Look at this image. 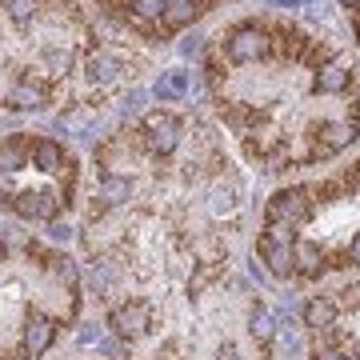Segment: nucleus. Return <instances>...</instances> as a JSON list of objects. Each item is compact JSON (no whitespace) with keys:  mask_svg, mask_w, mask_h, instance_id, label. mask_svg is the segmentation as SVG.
I'll use <instances>...</instances> for the list:
<instances>
[{"mask_svg":"<svg viewBox=\"0 0 360 360\" xmlns=\"http://www.w3.org/2000/svg\"><path fill=\"white\" fill-rule=\"evenodd\" d=\"M120 77V56H112V52H96V56H89V80L92 84H108V80Z\"/></svg>","mask_w":360,"mask_h":360,"instance_id":"nucleus-13","label":"nucleus"},{"mask_svg":"<svg viewBox=\"0 0 360 360\" xmlns=\"http://www.w3.org/2000/svg\"><path fill=\"white\" fill-rule=\"evenodd\" d=\"M264 4H276V8H304L312 0H264Z\"/></svg>","mask_w":360,"mask_h":360,"instance_id":"nucleus-32","label":"nucleus"},{"mask_svg":"<svg viewBox=\"0 0 360 360\" xmlns=\"http://www.w3.org/2000/svg\"><path fill=\"white\" fill-rule=\"evenodd\" d=\"M156 96L160 101H176V96H184L188 92V72H180V68H172V72H165V77L156 80Z\"/></svg>","mask_w":360,"mask_h":360,"instance_id":"nucleus-16","label":"nucleus"},{"mask_svg":"<svg viewBox=\"0 0 360 360\" xmlns=\"http://www.w3.org/2000/svg\"><path fill=\"white\" fill-rule=\"evenodd\" d=\"M260 264H269L272 276H288V272H292V245L264 236V240H260Z\"/></svg>","mask_w":360,"mask_h":360,"instance_id":"nucleus-7","label":"nucleus"},{"mask_svg":"<svg viewBox=\"0 0 360 360\" xmlns=\"http://www.w3.org/2000/svg\"><path fill=\"white\" fill-rule=\"evenodd\" d=\"M292 269H300L304 276H316L324 269V248L316 240H296L292 245Z\"/></svg>","mask_w":360,"mask_h":360,"instance_id":"nucleus-8","label":"nucleus"},{"mask_svg":"<svg viewBox=\"0 0 360 360\" xmlns=\"http://www.w3.org/2000/svg\"><path fill=\"white\" fill-rule=\"evenodd\" d=\"M336 312H340V304H336V300L316 296V300H309V304H304V324L324 333V328H333V324H336Z\"/></svg>","mask_w":360,"mask_h":360,"instance_id":"nucleus-9","label":"nucleus"},{"mask_svg":"<svg viewBox=\"0 0 360 360\" xmlns=\"http://www.w3.org/2000/svg\"><path fill=\"white\" fill-rule=\"evenodd\" d=\"M356 141V124H321V153L333 156Z\"/></svg>","mask_w":360,"mask_h":360,"instance_id":"nucleus-10","label":"nucleus"},{"mask_svg":"<svg viewBox=\"0 0 360 360\" xmlns=\"http://www.w3.org/2000/svg\"><path fill=\"white\" fill-rule=\"evenodd\" d=\"M340 296H345V304H348V309H360V284H352V288H345Z\"/></svg>","mask_w":360,"mask_h":360,"instance_id":"nucleus-30","label":"nucleus"},{"mask_svg":"<svg viewBox=\"0 0 360 360\" xmlns=\"http://www.w3.org/2000/svg\"><path fill=\"white\" fill-rule=\"evenodd\" d=\"M144 136H148V148H153V153H160V156L176 153L180 120L176 116H168V112H148L144 116Z\"/></svg>","mask_w":360,"mask_h":360,"instance_id":"nucleus-2","label":"nucleus"},{"mask_svg":"<svg viewBox=\"0 0 360 360\" xmlns=\"http://www.w3.org/2000/svg\"><path fill=\"white\" fill-rule=\"evenodd\" d=\"M276 328H281V324H276V316H272V312H264L257 304V309H252V316H248V333H252V340L269 345L272 336H276Z\"/></svg>","mask_w":360,"mask_h":360,"instance_id":"nucleus-17","label":"nucleus"},{"mask_svg":"<svg viewBox=\"0 0 360 360\" xmlns=\"http://www.w3.org/2000/svg\"><path fill=\"white\" fill-rule=\"evenodd\" d=\"M32 165L40 168V172H56V168L65 165V148L56 141H37V148H32Z\"/></svg>","mask_w":360,"mask_h":360,"instance_id":"nucleus-14","label":"nucleus"},{"mask_svg":"<svg viewBox=\"0 0 360 360\" xmlns=\"http://www.w3.org/2000/svg\"><path fill=\"white\" fill-rule=\"evenodd\" d=\"M236 205V184H217V188H212V212H229V208Z\"/></svg>","mask_w":360,"mask_h":360,"instance_id":"nucleus-20","label":"nucleus"},{"mask_svg":"<svg viewBox=\"0 0 360 360\" xmlns=\"http://www.w3.org/2000/svg\"><path fill=\"white\" fill-rule=\"evenodd\" d=\"M141 104H144V92L136 89V92H129V96H124V104H120V112L129 116V112H141Z\"/></svg>","mask_w":360,"mask_h":360,"instance_id":"nucleus-29","label":"nucleus"},{"mask_svg":"<svg viewBox=\"0 0 360 360\" xmlns=\"http://www.w3.org/2000/svg\"><path fill=\"white\" fill-rule=\"evenodd\" d=\"M200 49H205V37H200V32L180 40V56H200Z\"/></svg>","mask_w":360,"mask_h":360,"instance_id":"nucleus-25","label":"nucleus"},{"mask_svg":"<svg viewBox=\"0 0 360 360\" xmlns=\"http://www.w3.org/2000/svg\"><path fill=\"white\" fill-rule=\"evenodd\" d=\"M49 240L68 245V240H72V229H68V224H60V220H49Z\"/></svg>","mask_w":360,"mask_h":360,"instance_id":"nucleus-26","label":"nucleus"},{"mask_svg":"<svg viewBox=\"0 0 360 360\" xmlns=\"http://www.w3.org/2000/svg\"><path fill=\"white\" fill-rule=\"evenodd\" d=\"M13 205L25 220H52L56 208H60V200H56V193H49V188H25V193L13 196Z\"/></svg>","mask_w":360,"mask_h":360,"instance_id":"nucleus-5","label":"nucleus"},{"mask_svg":"<svg viewBox=\"0 0 360 360\" xmlns=\"http://www.w3.org/2000/svg\"><path fill=\"white\" fill-rule=\"evenodd\" d=\"M44 60H49L52 72H68V65H72V52H68V49H49V52H44Z\"/></svg>","mask_w":360,"mask_h":360,"instance_id":"nucleus-24","label":"nucleus"},{"mask_svg":"<svg viewBox=\"0 0 360 360\" xmlns=\"http://www.w3.org/2000/svg\"><path fill=\"white\" fill-rule=\"evenodd\" d=\"M25 156H28V148H25V141H4L0 144V172H20L25 168Z\"/></svg>","mask_w":360,"mask_h":360,"instance_id":"nucleus-19","label":"nucleus"},{"mask_svg":"<svg viewBox=\"0 0 360 360\" xmlns=\"http://www.w3.org/2000/svg\"><path fill=\"white\" fill-rule=\"evenodd\" d=\"M316 360H352V356L345 348H324V352H316Z\"/></svg>","mask_w":360,"mask_h":360,"instance_id":"nucleus-31","label":"nucleus"},{"mask_svg":"<svg viewBox=\"0 0 360 360\" xmlns=\"http://www.w3.org/2000/svg\"><path fill=\"white\" fill-rule=\"evenodd\" d=\"M101 200L104 205H129L132 200V180L129 176H116V172H108V176H101Z\"/></svg>","mask_w":360,"mask_h":360,"instance_id":"nucleus-12","label":"nucleus"},{"mask_svg":"<svg viewBox=\"0 0 360 360\" xmlns=\"http://www.w3.org/2000/svg\"><path fill=\"white\" fill-rule=\"evenodd\" d=\"M309 193L304 188H281V193L269 200V224H300V220L309 217Z\"/></svg>","mask_w":360,"mask_h":360,"instance_id":"nucleus-1","label":"nucleus"},{"mask_svg":"<svg viewBox=\"0 0 360 360\" xmlns=\"http://www.w3.org/2000/svg\"><path fill=\"white\" fill-rule=\"evenodd\" d=\"M44 101H49L44 89H40V84H28V80L8 92V104H13L16 112H37V108H44Z\"/></svg>","mask_w":360,"mask_h":360,"instance_id":"nucleus-11","label":"nucleus"},{"mask_svg":"<svg viewBox=\"0 0 360 360\" xmlns=\"http://www.w3.org/2000/svg\"><path fill=\"white\" fill-rule=\"evenodd\" d=\"M348 260H352V264H360V232L352 236V245H348Z\"/></svg>","mask_w":360,"mask_h":360,"instance_id":"nucleus-33","label":"nucleus"},{"mask_svg":"<svg viewBox=\"0 0 360 360\" xmlns=\"http://www.w3.org/2000/svg\"><path fill=\"white\" fill-rule=\"evenodd\" d=\"M52 340H56V324L49 316H32L25 324V352L28 356H44L52 348Z\"/></svg>","mask_w":360,"mask_h":360,"instance_id":"nucleus-6","label":"nucleus"},{"mask_svg":"<svg viewBox=\"0 0 360 360\" xmlns=\"http://www.w3.org/2000/svg\"><path fill=\"white\" fill-rule=\"evenodd\" d=\"M196 0H168L165 4V25L168 28H184V25H193L196 20Z\"/></svg>","mask_w":360,"mask_h":360,"instance_id":"nucleus-15","label":"nucleus"},{"mask_svg":"<svg viewBox=\"0 0 360 360\" xmlns=\"http://www.w3.org/2000/svg\"><path fill=\"white\" fill-rule=\"evenodd\" d=\"M348 84H352V72L348 68H340V65H333V68H324V72H316V92H345Z\"/></svg>","mask_w":360,"mask_h":360,"instance_id":"nucleus-18","label":"nucleus"},{"mask_svg":"<svg viewBox=\"0 0 360 360\" xmlns=\"http://www.w3.org/2000/svg\"><path fill=\"white\" fill-rule=\"evenodd\" d=\"M108 284H112V269H108V264H101V269L92 272V288H96V292H104Z\"/></svg>","mask_w":360,"mask_h":360,"instance_id":"nucleus-28","label":"nucleus"},{"mask_svg":"<svg viewBox=\"0 0 360 360\" xmlns=\"http://www.w3.org/2000/svg\"><path fill=\"white\" fill-rule=\"evenodd\" d=\"M217 360H240V352H236L232 345H224V348H220V356H217Z\"/></svg>","mask_w":360,"mask_h":360,"instance_id":"nucleus-34","label":"nucleus"},{"mask_svg":"<svg viewBox=\"0 0 360 360\" xmlns=\"http://www.w3.org/2000/svg\"><path fill=\"white\" fill-rule=\"evenodd\" d=\"M148 324H153V309H148V304H120V309H112V316H108V328H112L120 340H132V336L148 333Z\"/></svg>","mask_w":360,"mask_h":360,"instance_id":"nucleus-3","label":"nucleus"},{"mask_svg":"<svg viewBox=\"0 0 360 360\" xmlns=\"http://www.w3.org/2000/svg\"><path fill=\"white\" fill-rule=\"evenodd\" d=\"M52 264V276H56V281H65V284H77V264H72V260L68 257H56V260H49Z\"/></svg>","mask_w":360,"mask_h":360,"instance_id":"nucleus-22","label":"nucleus"},{"mask_svg":"<svg viewBox=\"0 0 360 360\" xmlns=\"http://www.w3.org/2000/svg\"><path fill=\"white\" fill-rule=\"evenodd\" d=\"M212 276H217V269H212V264H205V269H200V272H196V276H193V284H188V292H200V288H205V284L208 281H212Z\"/></svg>","mask_w":360,"mask_h":360,"instance_id":"nucleus-27","label":"nucleus"},{"mask_svg":"<svg viewBox=\"0 0 360 360\" xmlns=\"http://www.w3.org/2000/svg\"><path fill=\"white\" fill-rule=\"evenodd\" d=\"M0 4L13 20H32V13H37V0H0Z\"/></svg>","mask_w":360,"mask_h":360,"instance_id":"nucleus-21","label":"nucleus"},{"mask_svg":"<svg viewBox=\"0 0 360 360\" xmlns=\"http://www.w3.org/2000/svg\"><path fill=\"white\" fill-rule=\"evenodd\" d=\"M340 4H345V8H356V4H360V0H340Z\"/></svg>","mask_w":360,"mask_h":360,"instance_id":"nucleus-35","label":"nucleus"},{"mask_svg":"<svg viewBox=\"0 0 360 360\" xmlns=\"http://www.w3.org/2000/svg\"><path fill=\"white\" fill-rule=\"evenodd\" d=\"M165 4L168 0H132V13L141 20H153V16H165Z\"/></svg>","mask_w":360,"mask_h":360,"instance_id":"nucleus-23","label":"nucleus"},{"mask_svg":"<svg viewBox=\"0 0 360 360\" xmlns=\"http://www.w3.org/2000/svg\"><path fill=\"white\" fill-rule=\"evenodd\" d=\"M229 56L236 65H252L260 56H269V37L260 28H236L229 40Z\"/></svg>","mask_w":360,"mask_h":360,"instance_id":"nucleus-4","label":"nucleus"}]
</instances>
